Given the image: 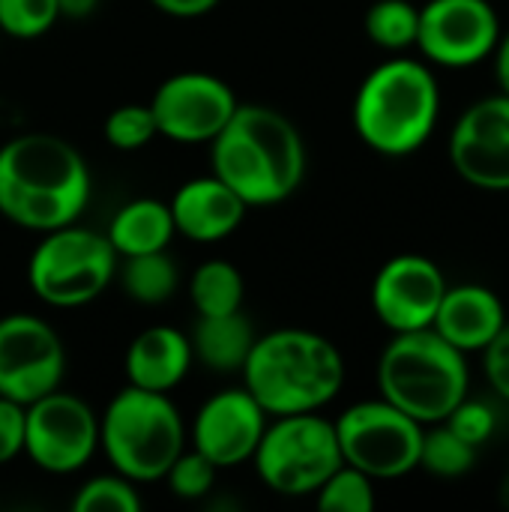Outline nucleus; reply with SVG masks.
<instances>
[{
	"mask_svg": "<svg viewBox=\"0 0 509 512\" xmlns=\"http://www.w3.org/2000/svg\"><path fill=\"white\" fill-rule=\"evenodd\" d=\"M270 414L246 387H228L213 393L195 414L189 438L219 471L252 462V453L267 429Z\"/></svg>",
	"mask_w": 509,
	"mask_h": 512,
	"instance_id": "nucleus-16",
	"label": "nucleus"
},
{
	"mask_svg": "<svg viewBox=\"0 0 509 512\" xmlns=\"http://www.w3.org/2000/svg\"><path fill=\"white\" fill-rule=\"evenodd\" d=\"M192 345L189 336L177 327H147L141 330L123 357V369L132 387L153 390V393H171L192 369Z\"/></svg>",
	"mask_w": 509,
	"mask_h": 512,
	"instance_id": "nucleus-19",
	"label": "nucleus"
},
{
	"mask_svg": "<svg viewBox=\"0 0 509 512\" xmlns=\"http://www.w3.org/2000/svg\"><path fill=\"white\" fill-rule=\"evenodd\" d=\"M333 426L342 462L354 465L372 480H399L420 465L423 423L408 417L384 396L345 408Z\"/></svg>",
	"mask_w": 509,
	"mask_h": 512,
	"instance_id": "nucleus-9",
	"label": "nucleus"
},
{
	"mask_svg": "<svg viewBox=\"0 0 509 512\" xmlns=\"http://www.w3.org/2000/svg\"><path fill=\"white\" fill-rule=\"evenodd\" d=\"M441 114V90L432 69L411 57L375 66L354 96V129L381 156L420 150Z\"/></svg>",
	"mask_w": 509,
	"mask_h": 512,
	"instance_id": "nucleus-4",
	"label": "nucleus"
},
{
	"mask_svg": "<svg viewBox=\"0 0 509 512\" xmlns=\"http://www.w3.org/2000/svg\"><path fill=\"white\" fill-rule=\"evenodd\" d=\"M243 297H246V282H243V273L231 261L210 258L195 267L192 282H189V300L198 315L240 312Z\"/></svg>",
	"mask_w": 509,
	"mask_h": 512,
	"instance_id": "nucleus-23",
	"label": "nucleus"
},
{
	"mask_svg": "<svg viewBox=\"0 0 509 512\" xmlns=\"http://www.w3.org/2000/svg\"><path fill=\"white\" fill-rule=\"evenodd\" d=\"M210 171L246 207H273L300 189L306 177V144L282 111L240 102L225 129L210 141Z\"/></svg>",
	"mask_w": 509,
	"mask_h": 512,
	"instance_id": "nucleus-2",
	"label": "nucleus"
},
{
	"mask_svg": "<svg viewBox=\"0 0 509 512\" xmlns=\"http://www.w3.org/2000/svg\"><path fill=\"white\" fill-rule=\"evenodd\" d=\"M216 477H219V468L204 453H198L195 447L192 450L183 447V453L171 462V468L162 480L168 483L174 498L201 501L216 489Z\"/></svg>",
	"mask_w": 509,
	"mask_h": 512,
	"instance_id": "nucleus-29",
	"label": "nucleus"
},
{
	"mask_svg": "<svg viewBox=\"0 0 509 512\" xmlns=\"http://www.w3.org/2000/svg\"><path fill=\"white\" fill-rule=\"evenodd\" d=\"M507 324L501 297L486 285H456L444 291L432 330L459 351H483Z\"/></svg>",
	"mask_w": 509,
	"mask_h": 512,
	"instance_id": "nucleus-18",
	"label": "nucleus"
},
{
	"mask_svg": "<svg viewBox=\"0 0 509 512\" xmlns=\"http://www.w3.org/2000/svg\"><path fill=\"white\" fill-rule=\"evenodd\" d=\"M90 201V168L75 144L24 132L0 147V216L45 234L78 222Z\"/></svg>",
	"mask_w": 509,
	"mask_h": 512,
	"instance_id": "nucleus-1",
	"label": "nucleus"
},
{
	"mask_svg": "<svg viewBox=\"0 0 509 512\" xmlns=\"http://www.w3.org/2000/svg\"><path fill=\"white\" fill-rule=\"evenodd\" d=\"M141 507L138 486L117 471L87 480L72 498V512H138Z\"/></svg>",
	"mask_w": 509,
	"mask_h": 512,
	"instance_id": "nucleus-27",
	"label": "nucleus"
},
{
	"mask_svg": "<svg viewBox=\"0 0 509 512\" xmlns=\"http://www.w3.org/2000/svg\"><path fill=\"white\" fill-rule=\"evenodd\" d=\"M99 453V417L60 387L24 408V456L45 474L66 477Z\"/></svg>",
	"mask_w": 509,
	"mask_h": 512,
	"instance_id": "nucleus-10",
	"label": "nucleus"
},
{
	"mask_svg": "<svg viewBox=\"0 0 509 512\" xmlns=\"http://www.w3.org/2000/svg\"><path fill=\"white\" fill-rule=\"evenodd\" d=\"M240 375L243 387L270 417L309 414L339 396L345 384V357L315 330L279 327L255 336Z\"/></svg>",
	"mask_w": 509,
	"mask_h": 512,
	"instance_id": "nucleus-3",
	"label": "nucleus"
},
{
	"mask_svg": "<svg viewBox=\"0 0 509 512\" xmlns=\"http://www.w3.org/2000/svg\"><path fill=\"white\" fill-rule=\"evenodd\" d=\"M117 276H120L126 297L138 306H162L174 297V291L180 285L177 264L165 249L120 258Z\"/></svg>",
	"mask_w": 509,
	"mask_h": 512,
	"instance_id": "nucleus-22",
	"label": "nucleus"
},
{
	"mask_svg": "<svg viewBox=\"0 0 509 512\" xmlns=\"http://www.w3.org/2000/svg\"><path fill=\"white\" fill-rule=\"evenodd\" d=\"M66 351L57 330L27 312L0 318V396L30 405L63 384Z\"/></svg>",
	"mask_w": 509,
	"mask_h": 512,
	"instance_id": "nucleus-12",
	"label": "nucleus"
},
{
	"mask_svg": "<svg viewBox=\"0 0 509 512\" xmlns=\"http://www.w3.org/2000/svg\"><path fill=\"white\" fill-rule=\"evenodd\" d=\"M105 141L114 147V150H123V153H132V150H141L147 147L159 132H156V120H153V111L150 105L144 102H126V105H117L108 117H105Z\"/></svg>",
	"mask_w": 509,
	"mask_h": 512,
	"instance_id": "nucleus-28",
	"label": "nucleus"
},
{
	"mask_svg": "<svg viewBox=\"0 0 509 512\" xmlns=\"http://www.w3.org/2000/svg\"><path fill=\"white\" fill-rule=\"evenodd\" d=\"M24 408L6 396H0V465L24 456Z\"/></svg>",
	"mask_w": 509,
	"mask_h": 512,
	"instance_id": "nucleus-32",
	"label": "nucleus"
},
{
	"mask_svg": "<svg viewBox=\"0 0 509 512\" xmlns=\"http://www.w3.org/2000/svg\"><path fill=\"white\" fill-rule=\"evenodd\" d=\"M447 279L435 261L426 255H396L390 258L372 282V309L378 321L393 333L426 330L435 321Z\"/></svg>",
	"mask_w": 509,
	"mask_h": 512,
	"instance_id": "nucleus-15",
	"label": "nucleus"
},
{
	"mask_svg": "<svg viewBox=\"0 0 509 512\" xmlns=\"http://www.w3.org/2000/svg\"><path fill=\"white\" fill-rule=\"evenodd\" d=\"M57 21V0H0V33L9 39H39Z\"/></svg>",
	"mask_w": 509,
	"mask_h": 512,
	"instance_id": "nucleus-30",
	"label": "nucleus"
},
{
	"mask_svg": "<svg viewBox=\"0 0 509 512\" xmlns=\"http://www.w3.org/2000/svg\"><path fill=\"white\" fill-rule=\"evenodd\" d=\"M117 261L105 231L69 222L42 234L27 261V285L45 306L78 309L105 294Z\"/></svg>",
	"mask_w": 509,
	"mask_h": 512,
	"instance_id": "nucleus-7",
	"label": "nucleus"
},
{
	"mask_svg": "<svg viewBox=\"0 0 509 512\" xmlns=\"http://www.w3.org/2000/svg\"><path fill=\"white\" fill-rule=\"evenodd\" d=\"M483 366H486V378L495 387V393L509 402V321L483 348Z\"/></svg>",
	"mask_w": 509,
	"mask_h": 512,
	"instance_id": "nucleus-33",
	"label": "nucleus"
},
{
	"mask_svg": "<svg viewBox=\"0 0 509 512\" xmlns=\"http://www.w3.org/2000/svg\"><path fill=\"white\" fill-rule=\"evenodd\" d=\"M447 429H453L462 441H468L471 447H483L492 435H495V426H498V420H495V411L486 405V402H480V399H462L444 420H441Z\"/></svg>",
	"mask_w": 509,
	"mask_h": 512,
	"instance_id": "nucleus-31",
	"label": "nucleus"
},
{
	"mask_svg": "<svg viewBox=\"0 0 509 512\" xmlns=\"http://www.w3.org/2000/svg\"><path fill=\"white\" fill-rule=\"evenodd\" d=\"M255 330L249 324V318L240 312H228V315H198L192 333H189V345H192V357L219 375H231L240 372L252 345H255Z\"/></svg>",
	"mask_w": 509,
	"mask_h": 512,
	"instance_id": "nucleus-21",
	"label": "nucleus"
},
{
	"mask_svg": "<svg viewBox=\"0 0 509 512\" xmlns=\"http://www.w3.org/2000/svg\"><path fill=\"white\" fill-rule=\"evenodd\" d=\"M456 174L486 192H509V96L495 93L474 102L450 132Z\"/></svg>",
	"mask_w": 509,
	"mask_h": 512,
	"instance_id": "nucleus-14",
	"label": "nucleus"
},
{
	"mask_svg": "<svg viewBox=\"0 0 509 512\" xmlns=\"http://www.w3.org/2000/svg\"><path fill=\"white\" fill-rule=\"evenodd\" d=\"M495 75H498V84H501V93L509 96V30L501 33L498 45H495Z\"/></svg>",
	"mask_w": 509,
	"mask_h": 512,
	"instance_id": "nucleus-35",
	"label": "nucleus"
},
{
	"mask_svg": "<svg viewBox=\"0 0 509 512\" xmlns=\"http://www.w3.org/2000/svg\"><path fill=\"white\" fill-rule=\"evenodd\" d=\"M315 507L324 512H372L375 510V480L354 465H339L321 489L312 495Z\"/></svg>",
	"mask_w": 509,
	"mask_h": 512,
	"instance_id": "nucleus-26",
	"label": "nucleus"
},
{
	"mask_svg": "<svg viewBox=\"0 0 509 512\" xmlns=\"http://www.w3.org/2000/svg\"><path fill=\"white\" fill-rule=\"evenodd\" d=\"M177 228L171 219L168 201L159 198H132L126 201L108 222V243L117 252V258L144 255V252H162L171 246Z\"/></svg>",
	"mask_w": 509,
	"mask_h": 512,
	"instance_id": "nucleus-20",
	"label": "nucleus"
},
{
	"mask_svg": "<svg viewBox=\"0 0 509 512\" xmlns=\"http://www.w3.org/2000/svg\"><path fill=\"white\" fill-rule=\"evenodd\" d=\"M378 390L417 423L435 426L468 396L465 351L432 327L393 333L378 360Z\"/></svg>",
	"mask_w": 509,
	"mask_h": 512,
	"instance_id": "nucleus-5",
	"label": "nucleus"
},
{
	"mask_svg": "<svg viewBox=\"0 0 509 512\" xmlns=\"http://www.w3.org/2000/svg\"><path fill=\"white\" fill-rule=\"evenodd\" d=\"M501 39V18L489 0H429L420 9L417 48L429 63L465 69L486 60Z\"/></svg>",
	"mask_w": 509,
	"mask_h": 512,
	"instance_id": "nucleus-13",
	"label": "nucleus"
},
{
	"mask_svg": "<svg viewBox=\"0 0 509 512\" xmlns=\"http://www.w3.org/2000/svg\"><path fill=\"white\" fill-rule=\"evenodd\" d=\"M156 132L177 144H210L237 111V93L213 72H174L150 96Z\"/></svg>",
	"mask_w": 509,
	"mask_h": 512,
	"instance_id": "nucleus-11",
	"label": "nucleus"
},
{
	"mask_svg": "<svg viewBox=\"0 0 509 512\" xmlns=\"http://www.w3.org/2000/svg\"><path fill=\"white\" fill-rule=\"evenodd\" d=\"M177 234L195 243H219L246 219V201L213 171L177 186L168 201Z\"/></svg>",
	"mask_w": 509,
	"mask_h": 512,
	"instance_id": "nucleus-17",
	"label": "nucleus"
},
{
	"mask_svg": "<svg viewBox=\"0 0 509 512\" xmlns=\"http://www.w3.org/2000/svg\"><path fill=\"white\" fill-rule=\"evenodd\" d=\"M99 3L102 0H57V12H60V18L81 21V18H90L99 9Z\"/></svg>",
	"mask_w": 509,
	"mask_h": 512,
	"instance_id": "nucleus-36",
	"label": "nucleus"
},
{
	"mask_svg": "<svg viewBox=\"0 0 509 512\" xmlns=\"http://www.w3.org/2000/svg\"><path fill=\"white\" fill-rule=\"evenodd\" d=\"M258 480L282 498H309L342 465L333 420L318 411L270 417L252 453Z\"/></svg>",
	"mask_w": 509,
	"mask_h": 512,
	"instance_id": "nucleus-8",
	"label": "nucleus"
},
{
	"mask_svg": "<svg viewBox=\"0 0 509 512\" xmlns=\"http://www.w3.org/2000/svg\"><path fill=\"white\" fill-rule=\"evenodd\" d=\"M150 3L171 18H201L219 6V0H150Z\"/></svg>",
	"mask_w": 509,
	"mask_h": 512,
	"instance_id": "nucleus-34",
	"label": "nucleus"
},
{
	"mask_svg": "<svg viewBox=\"0 0 509 512\" xmlns=\"http://www.w3.org/2000/svg\"><path fill=\"white\" fill-rule=\"evenodd\" d=\"M186 447V423L168 393L126 384L99 417V450L108 465L132 480L159 483Z\"/></svg>",
	"mask_w": 509,
	"mask_h": 512,
	"instance_id": "nucleus-6",
	"label": "nucleus"
},
{
	"mask_svg": "<svg viewBox=\"0 0 509 512\" xmlns=\"http://www.w3.org/2000/svg\"><path fill=\"white\" fill-rule=\"evenodd\" d=\"M366 36L384 51H405L417 45L420 6L408 0H378L369 6L363 18Z\"/></svg>",
	"mask_w": 509,
	"mask_h": 512,
	"instance_id": "nucleus-24",
	"label": "nucleus"
},
{
	"mask_svg": "<svg viewBox=\"0 0 509 512\" xmlns=\"http://www.w3.org/2000/svg\"><path fill=\"white\" fill-rule=\"evenodd\" d=\"M474 462H477V447L462 441L444 423H435V429L423 432L417 468H423L435 477H444V480H456V477H465L474 468Z\"/></svg>",
	"mask_w": 509,
	"mask_h": 512,
	"instance_id": "nucleus-25",
	"label": "nucleus"
}]
</instances>
